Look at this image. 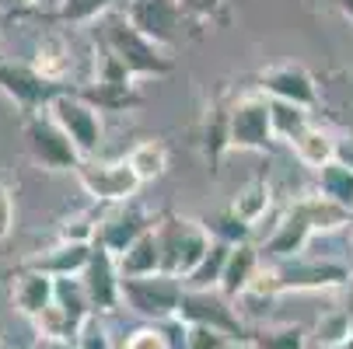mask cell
Listing matches in <instances>:
<instances>
[{
    "label": "cell",
    "mask_w": 353,
    "mask_h": 349,
    "mask_svg": "<svg viewBox=\"0 0 353 349\" xmlns=\"http://www.w3.org/2000/svg\"><path fill=\"white\" fill-rule=\"evenodd\" d=\"M270 126H273V140H294L308 129V112L287 105V102H270Z\"/></svg>",
    "instance_id": "31"
},
{
    "label": "cell",
    "mask_w": 353,
    "mask_h": 349,
    "mask_svg": "<svg viewBox=\"0 0 353 349\" xmlns=\"http://www.w3.org/2000/svg\"><path fill=\"white\" fill-rule=\"evenodd\" d=\"M77 182L81 189L94 199V203H105V207H119V203H130V199L137 195L140 182L137 175L130 171L126 161H81L77 165Z\"/></svg>",
    "instance_id": "9"
},
{
    "label": "cell",
    "mask_w": 353,
    "mask_h": 349,
    "mask_svg": "<svg viewBox=\"0 0 353 349\" xmlns=\"http://www.w3.org/2000/svg\"><path fill=\"white\" fill-rule=\"evenodd\" d=\"M350 283V269L343 262H329V259H283L273 269L256 273L248 290H256L263 297H276L287 290H332V286H346Z\"/></svg>",
    "instance_id": "2"
},
{
    "label": "cell",
    "mask_w": 353,
    "mask_h": 349,
    "mask_svg": "<svg viewBox=\"0 0 353 349\" xmlns=\"http://www.w3.org/2000/svg\"><path fill=\"white\" fill-rule=\"evenodd\" d=\"M346 315H350V321H353V276H350V283H346V308H343Z\"/></svg>",
    "instance_id": "40"
},
{
    "label": "cell",
    "mask_w": 353,
    "mask_h": 349,
    "mask_svg": "<svg viewBox=\"0 0 353 349\" xmlns=\"http://www.w3.org/2000/svg\"><path fill=\"white\" fill-rule=\"evenodd\" d=\"M228 252H231V244L214 241V244L207 248V255L199 259V266L182 279V290H217L221 273H224V262H228Z\"/></svg>",
    "instance_id": "26"
},
{
    "label": "cell",
    "mask_w": 353,
    "mask_h": 349,
    "mask_svg": "<svg viewBox=\"0 0 353 349\" xmlns=\"http://www.w3.org/2000/svg\"><path fill=\"white\" fill-rule=\"evenodd\" d=\"M116 0H57V21L63 25H94L112 11Z\"/></svg>",
    "instance_id": "30"
},
{
    "label": "cell",
    "mask_w": 353,
    "mask_h": 349,
    "mask_svg": "<svg viewBox=\"0 0 353 349\" xmlns=\"http://www.w3.org/2000/svg\"><path fill=\"white\" fill-rule=\"evenodd\" d=\"M18 8V0H0V11H14Z\"/></svg>",
    "instance_id": "42"
},
{
    "label": "cell",
    "mask_w": 353,
    "mask_h": 349,
    "mask_svg": "<svg viewBox=\"0 0 353 349\" xmlns=\"http://www.w3.org/2000/svg\"><path fill=\"white\" fill-rule=\"evenodd\" d=\"M94 231H98V217L94 213H67L57 227L60 241H70V244H91L94 241Z\"/></svg>",
    "instance_id": "35"
},
{
    "label": "cell",
    "mask_w": 353,
    "mask_h": 349,
    "mask_svg": "<svg viewBox=\"0 0 353 349\" xmlns=\"http://www.w3.org/2000/svg\"><path fill=\"white\" fill-rule=\"evenodd\" d=\"M123 18L130 21V28H137L147 42L161 49H172L182 35L179 0H126Z\"/></svg>",
    "instance_id": "11"
},
{
    "label": "cell",
    "mask_w": 353,
    "mask_h": 349,
    "mask_svg": "<svg viewBox=\"0 0 353 349\" xmlns=\"http://www.w3.org/2000/svg\"><path fill=\"white\" fill-rule=\"evenodd\" d=\"M11 231H14V195L0 182V241H8Z\"/></svg>",
    "instance_id": "38"
},
{
    "label": "cell",
    "mask_w": 353,
    "mask_h": 349,
    "mask_svg": "<svg viewBox=\"0 0 353 349\" xmlns=\"http://www.w3.org/2000/svg\"><path fill=\"white\" fill-rule=\"evenodd\" d=\"M332 161H339L343 168L353 171V140H336V154H332Z\"/></svg>",
    "instance_id": "39"
},
{
    "label": "cell",
    "mask_w": 353,
    "mask_h": 349,
    "mask_svg": "<svg viewBox=\"0 0 353 349\" xmlns=\"http://www.w3.org/2000/svg\"><path fill=\"white\" fill-rule=\"evenodd\" d=\"M182 301V279L154 273V276H119V304H126L133 315H140L150 325H161L179 315Z\"/></svg>",
    "instance_id": "4"
},
{
    "label": "cell",
    "mask_w": 353,
    "mask_h": 349,
    "mask_svg": "<svg viewBox=\"0 0 353 349\" xmlns=\"http://www.w3.org/2000/svg\"><path fill=\"white\" fill-rule=\"evenodd\" d=\"M290 147H294L297 161L308 165V168H322V165H329L332 154H336V140H332L329 133H322V129H312V126L301 133V136H294Z\"/></svg>",
    "instance_id": "27"
},
{
    "label": "cell",
    "mask_w": 353,
    "mask_h": 349,
    "mask_svg": "<svg viewBox=\"0 0 353 349\" xmlns=\"http://www.w3.org/2000/svg\"><path fill=\"white\" fill-rule=\"evenodd\" d=\"M154 231H158V244H161V273L175 276V279H185L199 266V259L207 255V248L214 244L207 227L192 217L165 213L154 224Z\"/></svg>",
    "instance_id": "3"
},
{
    "label": "cell",
    "mask_w": 353,
    "mask_h": 349,
    "mask_svg": "<svg viewBox=\"0 0 353 349\" xmlns=\"http://www.w3.org/2000/svg\"><path fill=\"white\" fill-rule=\"evenodd\" d=\"M81 286L88 293V304H91V315H112L119 304V269H116V255L105 252L98 241H91V255H88V266L81 273Z\"/></svg>",
    "instance_id": "12"
},
{
    "label": "cell",
    "mask_w": 353,
    "mask_h": 349,
    "mask_svg": "<svg viewBox=\"0 0 353 349\" xmlns=\"http://www.w3.org/2000/svg\"><path fill=\"white\" fill-rule=\"evenodd\" d=\"M259 248L256 244H231L228 252V262H224V273H221V283H217V293H224L228 301H238V297L252 286L259 273Z\"/></svg>",
    "instance_id": "17"
},
{
    "label": "cell",
    "mask_w": 353,
    "mask_h": 349,
    "mask_svg": "<svg viewBox=\"0 0 353 349\" xmlns=\"http://www.w3.org/2000/svg\"><path fill=\"white\" fill-rule=\"evenodd\" d=\"M123 349H172V342L161 332V325H140L123 339Z\"/></svg>",
    "instance_id": "37"
},
{
    "label": "cell",
    "mask_w": 353,
    "mask_h": 349,
    "mask_svg": "<svg viewBox=\"0 0 353 349\" xmlns=\"http://www.w3.org/2000/svg\"><path fill=\"white\" fill-rule=\"evenodd\" d=\"M203 147H207V158L217 165L221 154L228 151V109L207 112V123H203Z\"/></svg>",
    "instance_id": "33"
},
{
    "label": "cell",
    "mask_w": 353,
    "mask_h": 349,
    "mask_svg": "<svg viewBox=\"0 0 353 349\" xmlns=\"http://www.w3.org/2000/svg\"><path fill=\"white\" fill-rule=\"evenodd\" d=\"M11 301L18 308V315H25L28 321H35L49 304H53V276L35 273V269H18L11 276Z\"/></svg>",
    "instance_id": "16"
},
{
    "label": "cell",
    "mask_w": 353,
    "mask_h": 349,
    "mask_svg": "<svg viewBox=\"0 0 353 349\" xmlns=\"http://www.w3.org/2000/svg\"><path fill=\"white\" fill-rule=\"evenodd\" d=\"M88 255H91V244H70V241H57L53 248L39 252L35 259H28L25 266L35 269V273H46V276H81L84 266H88Z\"/></svg>",
    "instance_id": "18"
},
{
    "label": "cell",
    "mask_w": 353,
    "mask_h": 349,
    "mask_svg": "<svg viewBox=\"0 0 353 349\" xmlns=\"http://www.w3.org/2000/svg\"><path fill=\"white\" fill-rule=\"evenodd\" d=\"M270 207H273V192H270V185L263 182V178H252V182H245L238 192H234V199H231V213L252 231L266 213H270Z\"/></svg>",
    "instance_id": "22"
},
{
    "label": "cell",
    "mask_w": 353,
    "mask_h": 349,
    "mask_svg": "<svg viewBox=\"0 0 353 349\" xmlns=\"http://www.w3.org/2000/svg\"><path fill=\"white\" fill-rule=\"evenodd\" d=\"M248 349H305L308 332L301 325H276V328H259L248 332Z\"/></svg>",
    "instance_id": "29"
},
{
    "label": "cell",
    "mask_w": 353,
    "mask_h": 349,
    "mask_svg": "<svg viewBox=\"0 0 353 349\" xmlns=\"http://www.w3.org/2000/svg\"><path fill=\"white\" fill-rule=\"evenodd\" d=\"M339 8H343V14L353 21V0H339Z\"/></svg>",
    "instance_id": "41"
},
{
    "label": "cell",
    "mask_w": 353,
    "mask_h": 349,
    "mask_svg": "<svg viewBox=\"0 0 353 349\" xmlns=\"http://www.w3.org/2000/svg\"><path fill=\"white\" fill-rule=\"evenodd\" d=\"M25 126V143H28V154L39 168L46 171H77L81 154L74 151V143L67 140V133L49 119V112H32L21 116Z\"/></svg>",
    "instance_id": "8"
},
{
    "label": "cell",
    "mask_w": 353,
    "mask_h": 349,
    "mask_svg": "<svg viewBox=\"0 0 353 349\" xmlns=\"http://www.w3.org/2000/svg\"><path fill=\"white\" fill-rule=\"evenodd\" d=\"M70 342H74V349H116L109 325L98 318V315H88V318L81 321V328L74 332Z\"/></svg>",
    "instance_id": "34"
},
{
    "label": "cell",
    "mask_w": 353,
    "mask_h": 349,
    "mask_svg": "<svg viewBox=\"0 0 353 349\" xmlns=\"http://www.w3.org/2000/svg\"><path fill=\"white\" fill-rule=\"evenodd\" d=\"M123 161H126L130 171L137 175V182L147 185V182H158V178L168 171L172 154H168V143H165V140H140V143L130 147V154H126Z\"/></svg>",
    "instance_id": "21"
},
{
    "label": "cell",
    "mask_w": 353,
    "mask_h": 349,
    "mask_svg": "<svg viewBox=\"0 0 353 349\" xmlns=\"http://www.w3.org/2000/svg\"><path fill=\"white\" fill-rule=\"evenodd\" d=\"M154 224L143 210H140V203L137 199H130V203H119V207H112L105 217H98V231H94V241L105 248V252H112L116 259L126 252V248Z\"/></svg>",
    "instance_id": "14"
},
{
    "label": "cell",
    "mask_w": 353,
    "mask_h": 349,
    "mask_svg": "<svg viewBox=\"0 0 353 349\" xmlns=\"http://www.w3.org/2000/svg\"><path fill=\"white\" fill-rule=\"evenodd\" d=\"M94 28H98V49L109 53L133 81H158L175 70L168 49L147 42L137 28H130V21L123 14L109 11L102 21H94Z\"/></svg>",
    "instance_id": "1"
},
{
    "label": "cell",
    "mask_w": 353,
    "mask_h": 349,
    "mask_svg": "<svg viewBox=\"0 0 353 349\" xmlns=\"http://www.w3.org/2000/svg\"><path fill=\"white\" fill-rule=\"evenodd\" d=\"M116 269H119V276H126V279H133V276H154V273H161V244H158V231H154V224H150L126 252L116 259Z\"/></svg>",
    "instance_id": "20"
},
{
    "label": "cell",
    "mask_w": 353,
    "mask_h": 349,
    "mask_svg": "<svg viewBox=\"0 0 353 349\" xmlns=\"http://www.w3.org/2000/svg\"><path fill=\"white\" fill-rule=\"evenodd\" d=\"M350 346H353V342H350Z\"/></svg>",
    "instance_id": "46"
},
{
    "label": "cell",
    "mask_w": 353,
    "mask_h": 349,
    "mask_svg": "<svg viewBox=\"0 0 353 349\" xmlns=\"http://www.w3.org/2000/svg\"><path fill=\"white\" fill-rule=\"evenodd\" d=\"M35 4H42V0H18V8H35Z\"/></svg>",
    "instance_id": "43"
},
{
    "label": "cell",
    "mask_w": 353,
    "mask_h": 349,
    "mask_svg": "<svg viewBox=\"0 0 353 349\" xmlns=\"http://www.w3.org/2000/svg\"><path fill=\"white\" fill-rule=\"evenodd\" d=\"M315 342L322 349H346L353 342V321H350V315L343 308L325 311L319 318V325H315Z\"/></svg>",
    "instance_id": "28"
},
{
    "label": "cell",
    "mask_w": 353,
    "mask_h": 349,
    "mask_svg": "<svg viewBox=\"0 0 353 349\" xmlns=\"http://www.w3.org/2000/svg\"><path fill=\"white\" fill-rule=\"evenodd\" d=\"M315 231H312V224L305 220V213H301L297 207H290L287 210V217L276 224V231L266 237V244H263V252H270L273 259H297V252H305V244H308V237H312Z\"/></svg>",
    "instance_id": "19"
},
{
    "label": "cell",
    "mask_w": 353,
    "mask_h": 349,
    "mask_svg": "<svg viewBox=\"0 0 353 349\" xmlns=\"http://www.w3.org/2000/svg\"><path fill=\"white\" fill-rule=\"evenodd\" d=\"M63 91H74V87L49 84V81H42L28 63H18V60H4V56H0V94H8L11 102L18 105L21 116L46 112L49 102H53V98H60Z\"/></svg>",
    "instance_id": "10"
},
{
    "label": "cell",
    "mask_w": 353,
    "mask_h": 349,
    "mask_svg": "<svg viewBox=\"0 0 353 349\" xmlns=\"http://www.w3.org/2000/svg\"><path fill=\"white\" fill-rule=\"evenodd\" d=\"M319 195L336 203L339 210L353 213V171L343 168L339 161H329L319 168Z\"/></svg>",
    "instance_id": "25"
},
{
    "label": "cell",
    "mask_w": 353,
    "mask_h": 349,
    "mask_svg": "<svg viewBox=\"0 0 353 349\" xmlns=\"http://www.w3.org/2000/svg\"><path fill=\"white\" fill-rule=\"evenodd\" d=\"M228 342H234V339H228V335L217 332V328H207V325H185V332H182V346H179V349H224Z\"/></svg>",
    "instance_id": "36"
},
{
    "label": "cell",
    "mask_w": 353,
    "mask_h": 349,
    "mask_svg": "<svg viewBox=\"0 0 353 349\" xmlns=\"http://www.w3.org/2000/svg\"><path fill=\"white\" fill-rule=\"evenodd\" d=\"M207 227L210 241H221V244H245L248 241V227L231 213V210H221V213H207L203 220H199Z\"/></svg>",
    "instance_id": "32"
},
{
    "label": "cell",
    "mask_w": 353,
    "mask_h": 349,
    "mask_svg": "<svg viewBox=\"0 0 353 349\" xmlns=\"http://www.w3.org/2000/svg\"><path fill=\"white\" fill-rule=\"evenodd\" d=\"M0 349H4V342H0Z\"/></svg>",
    "instance_id": "45"
},
{
    "label": "cell",
    "mask_w": 353,
    "mask_h": 349,
    "mask_svg": "<svg viewBox=\"0 0 353 349\" xmlns=\"http://www.w3.org/2000/svg\"><path fill=\"white\" fill-rule=\"evenodd\" d=\"M46 112L67 133V140L74 143V151L81 154V161L98 158L102 140H105V123H102V112H98L91 102H84L77 91H63L60 98L49 102Z\"/></svg>",
    "instance_id": "5"
},
{
    "label": "cell",
    "mask_w": 353,
    "mask_h": 349,
    "mask_svg": "<svg viewBox=\"0 0 353 349\" xmlns=\"http://www.w3.org/2000/svg\"><path fill=\"white\" fill-rule=\"evenodd\" d=\"M175 318L182 325L217 328V332H224L234 342L248 339V328H245V318L238 315V304L228 301V297L217 293V290H182V301H179V315Z\"/></svg>",
    "instance_id": "7"
},
{
    "label": "cell",
    "mask_w": 353,
    "mask_h": 349,
    "mask_svg": "<svg viewBox=\"0 0 353 349\" xmlns=\"http://www.w3.org/2000/svg\"><path fill=\"white\" fill-rule=\"evenodd\" d=\"M53 304L63 311V318L77 332L81 321L91 315V304H88V293L81 286V276H60V279H53Z\"/></svg>",
    "instance_id": "23"
},
{
    "label": "cell",
    "mask_w": 353,
    "mask_h": 349,
    "mask_svg": "<svg viewBox=\"0 0 353 349\" xmlns=\"http://www.w3.org/2000/svg\"><path fill=\"white\" fill-rule=\"evenodd\" d=\"M28 67L49 81V84H60V87H70V77H74V53H70V42L60 35V32H46L35 49H32V60Z\"/></svg>",
    "instance_id": "15"
},
{
    "label": "cell",
    "mask_w": 353,
    "mask_h": 349,
    "mask_svg": "<svg viewBox=\"0 0 353 349\" xmlns=\"http://www.w3.org/2000/svg\"><path fill=\"white\" fill-rule=\"evenodd\" d=\"M273 147V126H270V98L241 94L228 105V151H256L266 154Z\"/></svg>",
    "instance_id": "6"
},
{
    "label": "cell",
    "mask_w": 353,
    "mask_h": 349,
    "mask_svg": "<svg viewBox=\"0 0 353 349\" xmlns=\"http://www.w3.org/2000/svg\"><path fill=\"white\" fill-rule=\"evenodd\" d=\"M256 81H259V94L270 98V102H287V105H297L305 112L319 102L312 74L297 63H273V67L259 70Z\"/></svg>",
    "instance_id": "13"
},
{
    "label": "cell",
    "mask_w": 353,
    "mask_h": 349,
    "mask_svg": "<svg viewBox=\"0 0 353 349\" xmlns=\"http://www.w3.org/2000/svg\"><path fill=\"white\" fill-rule=\"evenodd\" d=\"M84 102H91L98 112H119V109H133L140 102V94H137V84H84L77 91Z\"/></svg>",
    "instance_id": "24"
},
{
    "label": "cell",
    "mask_w": 353,
    "mask_h": 349,
    "mask_svg": "<svg viewBox=\"0 0 353 349\" xmlns=\"http://www.w3.org/2000/svg\"><path fill=\"white\" fill-rule=\"evenodd\" d=\"M224 349H248V342H228Z\"/></svg>",
    "instance_id": "44"
}]
</instances>
